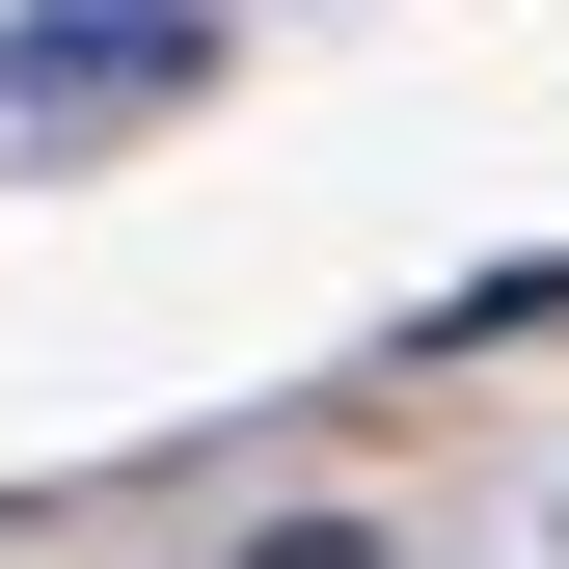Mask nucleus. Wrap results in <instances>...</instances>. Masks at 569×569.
I'll list each match as a JSON object with an SVG mask.
<instances>
[{"mask_svg":"<svg viewBox=\"0 0 569 569\" xmlns=\"http://www.w3.org/2000/svg\"><path fill=\"white\" fill-rule=\"evenodd\" d=\"M0 109H28V136L190 109V0H28V28H0Z\"/></svg>","mask_w":569,"mask_h":569,"instance_id":"f257e3e1","label":"nucleus"},{"mask_svg":"<svg viewBox=\"0 0 569 569\" xmlns=\"http://www.w3.org/2000/svg\"><path fill=\"white\" fill-rule=\"evenodd\" d=\"M244 569H380V542H352V516H271V542H244Z\"/></svg>","mask_w":569,"mask_h":569,"instance_id":"f03ea898","label":"nucleus"}]
</instances>
